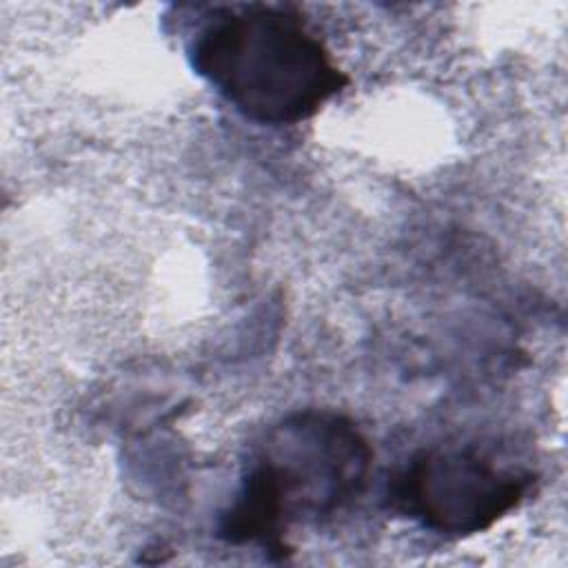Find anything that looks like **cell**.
<instances>
[{
  "mask_svg": "<svg viewBox=\"0 0 568 568\" xmlns=\"http://www.w3.org/2000/svg\"><path fill=\"white\" fill-rule=\"evenodd\" d=\"M189 60L244 118L268 126L313 118L348 84L331 51L288 4L213 11L189 44Z\"/></svg>",
  "mask_w": 568,
  "mask_h": 568,
  "instance_id": "obj_1",
  "label": "cell"
},
{
  "mask_svg": "<svg viewBox=\"0 0 568 568\" xmlns=\"http://www.w3.org/2000/svg\"><path fill=\"white\" fill-rule=\"evenodd\" d=\"M373 450L359 428L333 410H297L271 426L248 464L217 535L284 555L291 521L320 519L353 501L368 477Z\"/></svg>",
  "mask_w": 568,
  "mask_h": 568,
  "instance_id": "obj_2",
  "label": "cell"
},
{
  "mask_svg": "<svg viewBox=\"0 0 568 568\" xmlns=\"http://www.w3.org/2000/svg\"><path fill=\"white\" fill-rule=\"evenodd\" d=\"M535 475L475 444H444L415 453L390 479L395 510L444 537L493 528L530 495Z\"/></svg>",
  "mask_w": 568,
  "mask_h": 568,
  "instance_id": "obj_3",
  "label": "cell"
}]
</instances>
